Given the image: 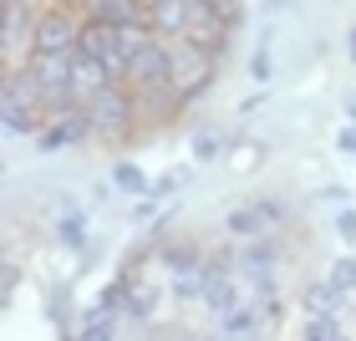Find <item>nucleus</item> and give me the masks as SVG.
I'll list each match as a JSON object with an SVG mask.
<instances>
[{
    "instance_id": "1",
    "label": "nucleus",
    "mask_w": 356,
    "mask_h": 341,
    "mask_svg": "<svg viewBox=\"0 0 356 341\" xmlns=\"http://www.w3.org/2000/svg\"><path fill=\"white\" fill-rule=\"evenodd\" d=\"M51 118H56V112H51L46 87H41L26 67H6V97H0V122H6V133L36 138Z\"/></svg>"
},
{
    "instance_id": "2",
    "label": "nucleus",
    "mask_w": 356,
    "mask_h": 341,
    "mask_svg": "<svg viewBox=\"0 0 356 341\" xmlns=\"http://www.w3.org/2000/svg\"><path fill=\"white\" fill-rule=\"evenodd\" d=\"M87 112H92V138L97 143H127V138H133V122H143L138 118V87L133 82L102 87L87 102Z\"/></svg>"
},
{
    "instance_id": "3",
    "label": "nucleus",
    "mask_w": 356,
    "mask_h": 341,
    "mask_svg": "<svg viewBox=\"0 0 356 341\" xmlns=\"http://www.w3.org/2000/svg\"><path fill=\"white\" fill-rule=\"evenodd\" d=\"M214 72H219L214 51H204L199 41L173 36V92L184 97V102H199V97L214 87Z\"/></svg>"
},
{
    "instance_id": "4",
    "label": "nucleus",
    "mask_w": 356,
    "mask_h": 341,
    "mask_svg": "<svg viewBox=\"0 0 356 341\" xmlns=\"http://www.w3.org/2000/svg\"><path fill=\"white\" fill-rule=\"evenodd\" d=\"M234 260H239V275H245L250 290H254V301L270 296V290H275V275H280V239H275V235L245 239Z\"/></svg>"
},
{
    "instance_id": "5",
    "label": "nucleus",
    "mask_w": 356,
    "mask_h": 341,
    "mask_svg": "<svg viewBox=\"0 0 356 341\" xmlns=\"http://www.w3.org/2000/svg\"><path fill=\"white\" fill-rule=\"evenodd\" d=\"M127 82H133L138 92L143 87H173V41L168 36H153L133 51V67H127Z\"/></svg>"
},
{
    "instance_id": "6",
    "label": "nucleus",
    "mask_w": 356,
    "mask_h": 341,
    "mask_svg": "<svg viewBox=\"0 0 356 341\" xmlns=\"http://www.w3.org/2000/svg\"><path fill=\"white\" fill-rule=\"evenodd\" d=\"M6 6V21H0V31H6V67H26L31 46H36V15L41 6H31V0H0Z\"/></svg>"
},
{
    "instance_id": "7",
    "label": "nucleus",
    "mask_w": 356,
    "mask_h": 341,
    "mask_svg": "<svg viewBox=\"0 0 356 341\" xmlns=\"http://www.w3.org/2000/svg\"><path fill=\"white\" fill-rule=\"evenodd\" d=\"M82 26L72 6H41L36 15V46L31 51H76L82 46Z\"/></svg>"
},
{
    "instance_id": "8",
    "label": "nucleus",
    "mask_w": 356,
    "mask_h": 341,
    "mask_svg": "<svg viewBox=\"0 0 356 341\" xmlns=\"http://www.w3.org/2000/svg\"><path fill=\"white\" fill-rule=\"evenodd\" d=\"M87 138H92V112L82 102V107L56 112V118L46 122L31 143H36V153H61V148H76V143H87Z\"/></svg>"
},
{
    "instance_id": "9",
    "label": "nucleus",
    "mask_w": 356,
    "mask_h": 341,
    "mask_svg": "<svg viewBox=\"0 0 356 341\" xmlns=\"http://www.w3.org/2000/svg\"><path fill=\"white\" fill-rule=\"evenodd\" d=\"M285 219V204L275 199H254V204H239L224 214V230H229L234 239H260V235H275V224Z\"/></svg>"
},
{
    "instance_id": "10",
    "label": "nucleus",
    "mask_w": 356,
    "mask_h": 341,
    "mask_svg": "<svg viewBox=\"0 0 356 341\" xmlns=\"http://www.w3.org/2000/svg\"><path fill=\"white\" fill-rule=\"evenodd\" d=\"M102 87H112V72H107L92 51L76 46V51H72V92H76V102H92Z\"/></svg>"
},
{
    "instance_id": "11",
    "label": "nucleus",
    "mask_w": 356,
    "mask_h": 341,
    "mask_svg": "<svg viewBox=\"0 0 356 341\" xmlns=\"http://www.w3.org/2000/svg\"><path fill=\"white\" fill-rule=\"evenodd\" d=\"M184 107H188V102H184V97H178L173 87H143V92H138V118H143V122L168 127Z\"/></svg>"
},
{
    "instance_id": "12",
    "label": "nucleus",
    "mask_w": 356,
    "mask_h": 341,
    "mask_svg": "<svg viewBox=\"0 0 356 341\" xmlns=\"http://www.w3.org/2000/svg\"><path fill=\"white\" fill-rule=\"evenodd\" d=\"M193 21V0H148V26L158 31V36H184Z\"/></svg>"
},
{
    "instance_id": "13",
    "label": "nucleus",
    "mask_w": 356,
    "mask_h": 341,
    "mask_svg": "<svg viewBox=\"0 0 356 341\" xmlns=\"http://www.w3.org/2000/svg\"><path fill=\"white\" fill-rule=\"evenodd\" d=\"M82 10L92 15V21H112V26L148 21V6H143V0H82Z\"/></svg>"
},
{
    "instance_id": "14",
    "label": "nucleus",
    "mask_w": 356,
    "mask_h": 341,
    "mask_svg": "<svg viewBox=\"0 0 356 341\" xmlns=\"http://www.w3.org/2000/svg\"><path fill=\"white\" fill-rule=\"evenodd\" d=\"M107 184L118 189V193H127V199H143V193H153V178L143 173L133 158H118V164H112V173H107Z\"/></svg>"
},
{
    "instance_id": "15",
    "label": "nucleus",
    "mask_w": 356,
    "mask_h": 341,
    "mask_svg": "<svg viewBox=\"0 0 356 341\" xmlns=\"http://www.w3.org/2000/svg\"><path fill=\"white\" fill-rule=\"evenodd\" d=\"M122 326H127V321H122L118 311H107L102 301H97L92 311H87V321H82V326H76V336H87V341H112V336H118Z\"/></svg>"
},
{
    "instance_id": "16",
    "label": "nucleus",
    "mask_w": 356,
    "mask_h": 341,
    "mask_svg": "<svg viewBox=\"0 0 356 341\" xmlns=\"http://www.w3.org/2000/svg\"><path fill=\"white\" fill-rule=\"evenodd\" d=\"M300 301H305V311L316 316V311H341V301H346V296H341V290H336L331 280H311Z\"/></svg>"
},
{
    "instance_id": "17",
    "label": "nucleus",
    "mask_w": 356,
    "mask_h": 341,
    "mask_svg": "<svg viewBox=\"0 0 356 341\" xmlns=\"http://www.w3.org/2000/svg\"><path fill=\"white\" fill-rule=\"evenodd\" d=\"M56 239H61L67 250H82V245H87V214H82V209H67V214H61Z\"/></svg>"
},
{
    "instance_id": "18",
    "label": "nucleus",
    "mask_w": 356,
    "mask_h": 341,
    "mask_svg": "<svg viewBox=\"0 0 356 341\" xmlns=\"http://www.w3.org/2000/svg\"><path fill=\"white\" fill-rule=\"evenodd\" d=\"M305 336H311V341H336V336H341V321H336V311H316L311 321H305Z\"/></svg>"
},
{
    "instance_id": "19",
    "label": "nucleus",
    "mask_w": 356,
    "mask_h": 341,
    "mask_svg": "<svg viewBox=\"0 0 356 341\" xmlns=\"http://www.w3.org/2000/svg\"><path fill=\"white\" fill-rule=\"evenodd\" d=\"M326 280H331L336 290H341V296H351V290H356V260H351V255H341V260L331 265V275H326Z\"/></svg>"
},
{
    "instance_id": "20",
    "label": "nucleus",
    "mask_w": 356,
    "mask_h": 341,
    "mask_svg": "<svg viewBox=\"0 0 356 341\" xmlns=\"http://www.w3.org/2000/svg\"><path fill=\"white\" fill-rule=\"evenodd\" d=\"M219 148H224V138L214 133V127H204V133L193 138V158H199V164H209V158H219Z\"/></svg>"
},
{
    "instance_id": "21",
    "label": "nucleus",
    "mask_w": 356,
    "mask_h": 341,
    "mask_svg": "<svg viewBox=\"0 0 356 341\" xmlns=\"http://www.w3.org/2000/svg\"><path fill=\"white\" fill-rule=\"evenodd\" d=\"M209 10L219 15V21H229V26H239V15H245V0H204Z\"/></svg>"
},
{
    "instance_id": "22",
    "label": "nucleus",
    "mask_w": 356,
    "mask_h": 341,
    "mask_svg": "<svg viewBox=\"0 0 356 341\" xmlns=\"http://www.w3.org/2000/svg\"><path fill=\"white\" fill-rule=\"evenodd\" d=\"M336 239H341V245H356V209H341V214H336Z\"/></svg>"
},
{
    "instance_id": "23",
    "label": "nucleus",
    "mask_w": 356,
    "mask_h": 341,
    "mask_svg": "<svg viewBox=\"0 0 356 341\" xmlns=\"http://www.w3.org/2000/svg\"><path fill=\"white\" fill-rule=\"evenodd\" d=\"M15 285H21V265H15V260H6V265H0V290H6V301L15 296Z\"/></svg>"
},
{
    "instance_id": "24",
    "label": "nucleus",
    "mask_w": 356,
    "mask_h": 341,
    "mask_svg": "<svg viewBox=\"0 0 356 341\" xmlns=\"http://www.w3.org/2000/svg\"><path fill=\"white\" fill-rule=\"evenodd\" d=\"M173 189H184V173H163V178L153 184V199H168Z\"/></svg>"
},
{
    "instance_id": "25",
    "label": "nucleus",
    "mask_w": 356,
    "mask_h": 341,
    "mask_svg": "<svg viewBox=\"0 0 356 341\" xmlns=\"http://www.w3.org/2000/svg\"><path fill=\"white\" fill-rule=\"evenodd\" d=\"M336 143H341V153H351V158H356V122H351V127H341V138H336Z\"/></svg>"
},
{
    "instance_id": "26",
    "label": "nucleus",
    "mask_w": 356,
    "mask_h": 341,
    "mask_svg": "<svg viewBox=\"0 0 356 341\" xmlns=\"http://www.w3.org/2000/svg\"><path fill=\"white\" fill-rule=\"evenodd\" d=\"M250 67H254V77L265 82V77H270V51H254V61H250Z\"/></svg>"
},
{
    "instance_id": "27",
    "label": "nucleus",
    "mask_w": 356,
    "mask_h": 341,
    "mask_svg": "<svg viewBox=\"0 0 356 341\" xmlns=\"http://www.w3.org/2000/svg\"><path fill=\"white\" fill-rule=\"evenodd\" d=\"M346 51H351V61H356V26L346 31Z\"/></svg>"
},
{
    "instance_id": "28",
    "label": "nucleus",
    "mask_w": 356,
    "mask_h": 341,
    "mask_svg": "<svg viewBox=\"0 0 356 341\" xmlns=\"http://www.w3.org/2000/svg\"><path fill=\"white\" fill-rule=\"evenodd\" d=\"M346 118L356 122V97H346Z\"/></svg>"
},
{
    "instance_id": "29",
    "label": "nucleus",
    "mask_w": 356,
    "mask_h": 341,
    "mask_svg": "<svg viewBox=\"0 0 356 341\" xmlns=\"http://www.w3.org/2000/svg\"><path fill=\"white\" fill-rule=\"evenodd\" d=\"M143 6H148V0H143Z\"/></svg>"
}]
</instances>
